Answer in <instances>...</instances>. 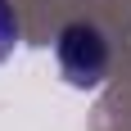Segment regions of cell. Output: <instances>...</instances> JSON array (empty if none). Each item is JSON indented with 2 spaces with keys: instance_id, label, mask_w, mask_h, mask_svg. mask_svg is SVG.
<instances>
[{
  "instance_id": "obj_2",
  "label": "cell",
  "mask_w": 131,
  "mask_h": 131,
  "mask_svg": "<svg viewBox=\"0 0 131 131\" xmlns=\"http://www.w3.org/2000/svg\"><path fill=\"white\" fill-rule=\"evenodd\" d=\"M14 45H18V14L9 0H0V63L14 54Z\"/></svg>"
},
{
  "instance_id": "obj_1",
  "label": "cell",
  "mask_w": 131,
  "mask_h": 131,
  "mask_svg": "<svg viewBox=\"0 0 131 131\" xmlns=\"http://www.w3.org/2000/svg\"><path fill=\"white\" fill-rule=\"evenodd\" d=\"M59 68L72 86H100L108 72V41L95 23H68L59 32Z\"/></svg>"
}]
</instances>
